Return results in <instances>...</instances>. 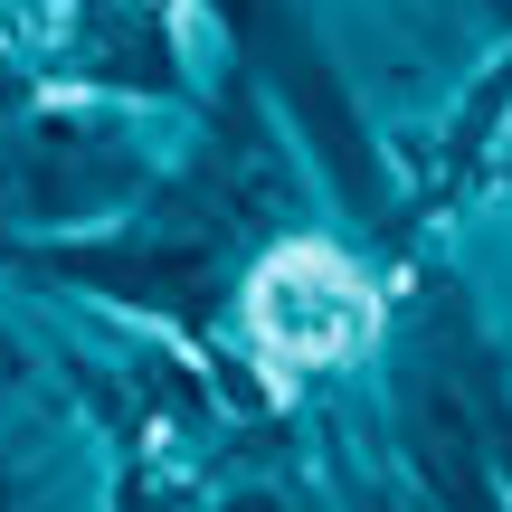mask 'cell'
Here are the masks:
<instances>
[{
	"label": "cell",
	"instance_id": "cell-1",
	"mask_svg": "<svg viewBox=\"0 0 512 512\" xmlns=\"http://www.w3.org/2000/svg\"><path fill=\"white\" fill-rule=\"evenodd\" d=\"M247 323L285 370H313V361H351L370 342V323H380V304H370V285L332 247H285L256 266Z\"/></svg>",
	"mask_w": 512,
	"mask_h": 512
}]
</instances>
